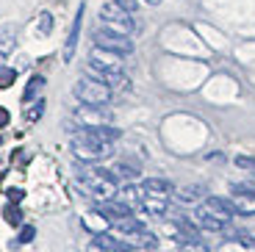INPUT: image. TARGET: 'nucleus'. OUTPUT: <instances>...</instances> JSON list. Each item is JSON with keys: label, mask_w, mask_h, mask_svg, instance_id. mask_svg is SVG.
Returning a JSON list of instances; mask_svg holds the SVG:
<instances>
[{"label": "nucleus", "mask_w": 255, "mask_h": 252, "mask_svg": "<svg viewBox=\"0 0 255 252\" xmlns=\"http://www.w3.org/2000/svg\"><path fill=\"white\" fill-rule=\"evenodd\" d=\"M75 186L86 197H95V200H100V202L103 200H114L117 197V177H114V172L103 169V166H97V169H86Z\"/></svg>", "instance_id": "nucleus-1"}, {"label": "nucleus", "mask_w": 255, "mask_h": 252, "mask_svg": "<svg viewBox=\"0 0 255 252\" xmlns=\"http://www.w3.org/2000/svg\"><path fill=\"white\" fill-rule=\"evenodd\" d=\"M100 28L111 33H122V36H130L136 31V22L130 17V11H125L122 6H117L114 0H106L100 8Z\"/></svg>", "instance_id": "nucleus-2"}, {"label": "nucleus", "mask_w": 255, "mask_h": 252, "mask_svg": "<svg viewBox=\"0 0 255 252\" xmlns=\"http://www.w3.org/2000/svg\"><path fill=\"white\" fill-rule=\"evenodd\" d=\"M70 150H72V155H75L78 161L97 164V161H103V158H109L111 152H114V144H103V141H95V139H89V136H83L81 130H75Z\"/></svg>", "instance_id": "nucleus-3"}, {"label": "nucleus", "mask_w": 255, "mask_h": 252, "mask_svg": "<svg viewBox=\"0 0 255 252\" xmlns=\"http://www.w3.org/2000/svg\"><path fill=\"white\" fill-rule=\"evenodd\" d=\"M114 122V114L106 106H78L72 111V127L70 130H81V127H106Z\"/></svg>", "instance_id": "nucleus-4"}, {"label": "nucleus", "mask_w": 255, "mask_h": 252, "mask_svg": "<svg viewBox=\"0 0 255 252\" xmlns=\"http://www.w3.org/2000/svg\"><path fill=\"white\" fill-rule=\"evenodd\" d=\"M111 92L106 83L95 81V78L83 75L81 81L75 83V97L83 103V106H106V103H111Z\"/></svg>", "instance_id": "nucleus-5"}, {"label": "nucleus", "mask_w": 255, "mask_h": 252, "mask_svg": "<svg viewBox=\"0 0 255 252\" xmlns=\"http://www.w3.org/2000/svg\"><path fill=\"white\" fill-rule=\"evenodd\" d=\"M95 44L103 47V50L120 53V56H130V53H133V42H130V36L111 33V31H106V28H97L95 31Z\"/></svg>", "instance_id": "nucleus-6"}, {"label": "nucleus", "mask_w": 255, "mask_h": 252, "mask_svg": "<svg viewBox=\"0 0 255 252\" xmlns=\"http://www.w3.org/2000/svg\"><path fill=\"white\" fill-rule=\"evenodd\" d=\"M89 64L97 70H109V72H122V56L111 50H103V47H92L89 50Z\"/></svg>", "instance_id": "nucleus-7"}, {"label": "nucleus", "mask_w": 255, "mask_h": 252, "mask_svg": "<svg viewBox=\"0 0 255 252\" xmlns=\"http://www.w3.org/2000/svg\"><path fill=\"white\" fill-rule=\"evenodd\" d=\"M203 211H205V214H211V216H217L219 222H225V225L236 216L233 202L225 200V197H205V200H203Z\"/></svg>", "instance_id": "nucleus-8"}, {"label": "nucleus", "mask_w": 255, "mask_h": 252, "mask_svg": "<svg viewBox=\"0 0 255 252\" xmlns=\"http://www.w3.org/2000/svg\"><path fill=\"white\" fill-rule=\"evenodd\" d=\"M83 11H86V6L81 3L75 19H72V25H70V36H67V42H64V61H72V56H75L78 36H81V25H83Z\"/></svg>", "instance_id": "nucleus-9"}, {"label": "nucleus", "mask_w": 255, "mask_h": 252, "mask_svg": "<svg viewBox=\"0 0 255 252\" xmlns=\"http://www.w3.org/2000/svg\"><path fill=\"white\" fill-rule=\"evenodd\" d=\"M97 211H100L109 222H117V219H122V216L133 214V208H128L125 202H120V200H103V202H97Z\"/></svg>", "instance_id": "nucleus-10"}, {"label": "nucleus", "mask_w": 255, "mask_h": 252, "mask_svg": "<svg viewBox=\"0 0 255 252\" xmlns=\"http://www.w3.org/2000/svg\"><path fill=\"white\" fill-rule=\"evenodd\" d=\"M141 191H144V194H153V197H164V200H169V197L175 194V186L169 180H164V177H147V180L141 183Z\"/></svg>", "instance_id": "nucleus-11"}, {"label": "nucleus", "mask_w": 255, "mask_h": 252, "mask_svg": "<svg viewBox=\"0 0 255 252\" xmlns=\"http://www.w3.org/2000/svg\"><path fill=\"white\" fill-rule=\"evenodd\" d=\"M141 211H147L150 216H164L169 211V200L164 197H153V194H141Z\"/></svg>", "instance_id": "nucleus-12"}, {"label": "nucleus", "mask_w": 255, "mask_h": 252, "mask_svg": "<svg viewBox=\"0 0 255 252\" xmlns=\"http://www.w3.org/2000/svg\"><path fill=\"white\" fill-rule=\"evenodd\" d=\"M17 47V28L14 25H3L0 28V67H3V58Z\"/></svg>", "instance_id": "nucleus-13"}, {"label": "nucleus", "mask_w": 255, "mask_h": 252, "mask_svg": "<svg viewBox=\"0 0 255 252\" xmlns=\"http://www.w3.org/2000/svg\"><path fill=\"white\" fill-rule=\"evenodd\" d=\"M194 219V225L200 227V230H208V233H219V230H225V222H219L217 216H211V214H205L203 208L197 211V214L191 216Z\"/></svg>", "instance_id": "nucleus-14"}, {"label": "nucleus", "mask_w": 255, "mask_h": 252, "mask_svg": "<svg viewBox=\"0 0 255 252\" xmlns=\"http://www.w3.org/2000/svg\"><path fill=\"white\" fill-rule=\"evenodd\" d=\"M205 194L203 186H197V183H191V186H180V189H175V197H178L180 202H186V205H191V202H200Z\"/></svg>", "instance_id": "nucleus-15"}, {"label": "nucleus", "mask_w": 255, "mask_h": 252, "mask_svg": "<svg viewBox=\"0 0 255 252\" xmlns=\"http://www.w3.org/2000/svg\"><path fill=\"white\" fill-rule=\"evenodd\" d=\"M111 227H114V230H120V233H125V236H133V233H139V230H144L141 219H136L133 214L122 216V219H117V222H111Z\"/></svg>", "instance_id": "nucleus-16"}, {"label": "nucleus", "mask_w": 255, "mask_h": 252, "mask_svg": "<svg viewBox=\"0 0 255 252\" xmlns=\"http://www.w3.org/2000/svg\"><path fill=\"white\" fill-rule=\"evenodd\" d=\"M233 208H236V214H255V194H247V191H242V194H233Z\"/></svg>", "instance_id": "nucleus-17"}, {"label": "nucleus", "mask_w": 255, "mask_h": 252, "mask_svg": "<svg viewBox=\"0 0 255 252\" xmlns=\"http://www.w3.org/2000/svg\"><path fill=\"white\" fill-rule=\"evenodd\" d=\"M45 89V78L42 75H33L31 81H28V86H25V92H22V103H33V100H39V92Z\"/></svg>", "instance_id": "nucleus-18"}, {"label": "nucleus", "mask_w": 255, "mask_h": 252, "mask_svg": "<svg viewBox=\"0 0 255 252\" xmlns=\"http://www.w3.org/2000/svg\"><path fill=\"white\" fill-rule=\"evenodd\" d=\"M128 239H130V244L139 247V250H155V247H158V239H155L153 233H147V230H139V233L128 236Z\"/></svg>", "instance_id": "nucleus-19"}, {"label": "nucleus", "mask_w": 255, "mask_h": 252, "mask_svg": "<svg viewBox=\"0 0 255 252\" xmlns=\"http://www.w3.org/2000/svg\"><path fill=\"white\" fill-rule=\"evenodd\" d=\"M114 177H122V180H133L136 175H139V169L136 166H130V164H125V161H120V164H114Z\"/></svg>", "instance_id": "nucleus-20"}, {"label": "nucleus", "mask_w": 255, "mask_h": 252, "mask_svg": "<svg viewBox=\"0 0 255 252\" xmlns=\"http://www.w3.org/2000/svg\"><path fill=\"white\" fill-rule=\"evenodd\" d=\"M3 216H6L8 225H22V214H19L17 202H8L6 208H3Z\"/></svg>", "instance_id": "nucleus-21"}, {"label": "nucleus", "mask_w": 255, "mask_h": 252, "mask_svg": "<svg viewBox=\"0 0 255 252\" xmlns=\"http://www.w3.org/2000/svg\"><path fill=\"white\" fill-rule=\"evenodd\" d=\"M45 114V100H33L31 108H25V122H36Z\"/></svg>", "instance_id": "nucleus-22"}, {"label": "nucleus", "mask_w": 255, "mask_h": 252, "mask_svg": "<svg viewBox=\"0 0 255 252\" xmlns=\"http://www.w3.org/2000/svg\"><path fill=\"white\" fill-rule=\"evenodd\" d=\"M14 81H17V72L11 67H0V89H8Z\"/></svg>", "instance_id": "nucleus-23"}, {"label": "nucleus", "mask_w": 255, "mask_h": 252, "mask_svg": "<svg viewBox=\"0 0 255 252\" xmlns=\"http://www.w3.org/2000/svg\"><path fill=\"white\" fill-rule=\"evenodd\" d=\"M33 236H36V227H33V225H25L22 230H19V241H17V244H31Z\"/></svg>", "instance_id": "nucleus-24"}, {"label": "nucleus", "mask_w": 255, "mask_h": 252, "mask_svg": "<svg viewBox=\"0 0 255 252\" xmlns=\"http://www.w3.org/2000/svg\"><path fill=\"white\" fill-rule=\"evenodd\" d=\"M236 166L239 169H247V172H255V158L253 155H236Z\"/></svg>", "instance_id": "nucleus-25"}, {"label": "nucleus", "mask_w": 255, "mask_h": 252, "mask_svg": "<svg viewBox=\"0 0 255 252\" xmlns=\"http://www.w3.org/2000/svg\"><path fill=\"white\" fill-rule=\"evenodd\" d=\"M114 3H117V6H122L125 11H130V14L139 8V0H114Z\"/></svg>", "instance_id": "nucleus-26"}, {"label": "nucleus", "mask_w": 255, "mask_h": 252, "mask_svg": "<svg viewBox=\"0 0 255 252\" xmlns=\"http://www.w3.org/2000/svg\"><path fill=\"white\" fill-rule=\"evenodd\" d=\"M50 28H53V17H50V14H42V19H39V31L47 33Z\"/></svg>", "instance_id": "nucleus-27"}, {"label": "nucleus", "mask_w": 255, "mask_h": 252, "mask_svg": "<svg viewBox=\"0 0 255 252\" xmlns=\"http://www.w3.org/2000/svg\"><path fill=\"white\" fill-rule=\"evenodd\" d=\"M22 197H25L22 189H8V202H22Z\"/></svg>", "instance_id": "nucleus-28"}, {"label": "nucleus", "mask_w": 255, "mask_h": 252, "mask_svg": "<svg viewBox=\"0 0 255 252\" xmlns=\"http://www.w3.org/2000/svg\"><path fill=\"white\" fill-rule=\"evenodd\" d=\"M114 252H139V250H133L130 244H125V241H120V244L114 247Z\"/></svg>", "instance_id": "nucleus-29"}, {"label": "nucleus", "mask_w": 255, "mask_h": 252, "mask_svg": "<svg viewBox=\"0 0 255 252\" xmlns=\"http://www.w3.org/2000/svg\"><path fill=\"white\" fill-rule=\"evenodd\" d=\"M89 252H111L109 247H103V244H97V241H92L89 244Z\"/></svg>", "instance_id": "nucleus-30"}, {"label": "nucleus", "mask_w": 255, "mask_h": 252, "mask_svg": "<svg viewBox=\"0 0 255 252\" xmlns=\"http://www.w3.org/2000/svg\"><path fill=\"white\" fill-rule=\"evenodd\" d=\"M8 120H11V117H8V111H6V108H0V127H6Z\"/></svg>", "instance_id": "nucleus-31"}, {"label": "nucleus", "mask_w": 255, "mask_h": 252, "mask_svg": "<svg viewBox=\"0 0 255 252\" xmlns=\"http://www.w3.org/2000/svg\"><path fill=\"white\" fill-rule=\"evenodd\" d=\"M144 3H150V6H158L161 0H144Z\"/></svg>", "instance_id": "nucleus-32"}, {"label": "nucleus", "mask_w": 255, "mask_h": 252, "mask_svg": "<svg viewBox=\"0 0 255 252\" xmlns=\"http://www.w3.org/2000/svg\"><path fill=\"white\" fill-rule=\"evenodd\" d=\"M0 180H3V172H0Z\"/></svg>", "instance_id": "nucleus-33"}, {"label": "nucleus", "mask_w": 255, "mask_h": 252, "mask_svg": "<svg viewBox=\"0 0 255 252\" xmlns=\"http://www.w3.org/2000/svg\"><path fill=\"white\" fill-rule=\"evenodd\" d=\"M253 241H255V239H253Z\"/></svg>", "instance_id": "nucleus-34"}]
</instances>
